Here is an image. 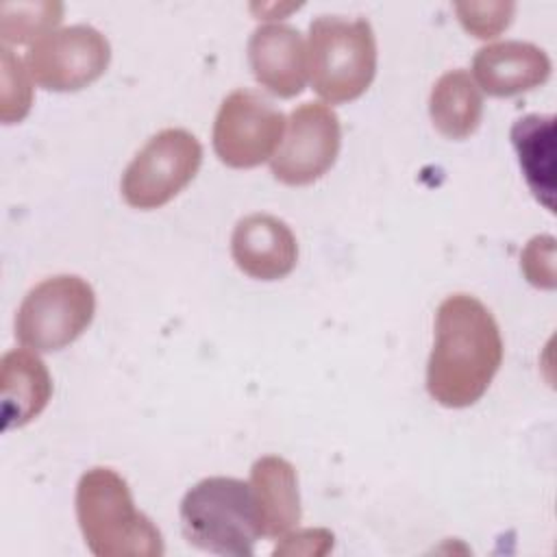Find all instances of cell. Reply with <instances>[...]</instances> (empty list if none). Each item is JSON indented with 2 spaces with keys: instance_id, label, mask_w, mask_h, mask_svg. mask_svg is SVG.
<instances>
[{
  "instance_id": "cell-1",
  "label": "cell",
  "mask_w": 557,
  "mask_h": 557,
  "mask_svg": "<svg viewBox=\"0 0 557 557\" xmlns=\"http://www.w3.org/2000/svg\"><path fill=\"white\" fill-rule=\"evenodd\" d=\"M503 361V337L492 311L470 294H450L435 313V344L426 389L450 409L474 405Z\"/></svg>"
},
{
  "instance_id": "cell-2",
  "label": "cell",
  "mask_w": 557,
  "mask_h": 557,
  "mask_svg": "<svg viewBox=\"0 0 557 557\" xmlns=\"http://www.w3.org/2000/svg\"><path fill=\"white\" fill-rule=\"evenodd\" d=\"M76 520L98 557H161L163 535L137 511L126 481L111 468L87 470L76 485Z\"/></svg>"
},
{
  "instance_id": "cell-3",
  "label": "cell",
  "mask_w": 557,
  "mask_h": 557,
  "mask_svg": "<svg viewBox=\"0 0 557 557\" xmlns=\"http://www.w3.org/2000/svg\"><path fill=\"white\" fill-rule=\"evenodd\" d=\"M185 540L207 553L250 557L261 537L259 509L250 483L233 476L198 481L181 500Z\"/></svg>"
},
{
  "instance_id": "cell-4",
  "label": "cell",
  "mask_w": 557,
  "mask_h": 557,
  "mask_svg": "<svg viewBox=\"0 0 557 557\" xmlns=\"http://www.w3.org/2000/svg\"><path fill=\"white\" fill-rule=\"evenodd\" d=\"M307 72L311 87L324 100L359 98L376 74V39L370 22L318 15L309 24Z\"/></svg>"
},
{
  "instance_id": "cell-5",
  "label": "cell",
  "mask_w": 557,
  "mask_h": 557,
  "mask_svg": "<svg viewBox=\"0 0 557 557\" xmlns=\"http://www.w3.org/2000/svg\"><path fill=\"white\" fill-rule=\"evenodd\" d=\"M96 294L76 274H57L37 283L15 313V337L35 352H54L72 344L94 320Z\"/></svg>"
},
{
  "instance_id": "cell-6",
  "label": "cell",
  "mask_w": 557,
  "mask_h": 557,
  "mask_svg": "<svg viewBox=\"0 0 557 557\" xmlns=\"http://www.w3.org/2000/svg\"><path fill=\"white\" fill-rule=\"evenodd\" d=\"M202 146L185 128H163L152 135L122 174V196L135 209H157L170 202L198 172Z\"/></svg>"
},
{
  "instance_id": "cell-7",
  "label": "cell",
  "mask_w": 557,
  "mask_h": 557,
  "mask_svg": "<svg viewBox=\"0 0 557 557\" xmlns=\"http://www.w3.org/2000/svg\"><path fill=\"white\" fill-rule=\"evenodd\" d=\"M285 115L259 91H231L213 122V150L228 168H255L272 159L281 146Z\"/></svg>"
},
{
  "instance_id": "cell-8",
  "label": "cell",
  "mask_w": 557,
  "mask_h": 557,
  "mask_svg": "<svg viewBox=\"0 0 557 557\" xmlns=\"http://www.w3.org/2000/svg\"><path fill=\"white\" fill-rule=\"evenodd\" d=\"M109 59L107 37L89 24H74L39 37L26 52V70L48 91H76L100 78Z\"/></svg>"
},
{
  "instance_id": "cell-9",
  "label": "cell",
  "mask_w": 557,
  "mask_h": 557,
  "mask_svg": "<svg viewBox=\"0 0 557 557\" xmlns=\"http://www.w3.org/2000/svg\"><path fill=\"white\" fill-rule=\"evenodd\" d=\"M342 146L337 113L324 102H302L289 113L270 168L285 185H309L331 170Z\"/></svg>"
},
{
  "instance_id": "cell-10",
  "label": "cell",
  "mask_w": 557,
  "mask_h": 557,
  "mask_svg": "<svg viewBox=\"0 0 557 557\" xmlns=\"http://www.w3.org/2000/svg\"><path fill=\"white\" fill-rule=\"evenodd\" d=\"M235 265L259 281L287 276L298 259V244L281 218L272 213H250L242 218L231 235Z\"/></svg>"
},
{
  "instance_id": "cell-11",
  "label": "cell",
  "mask_w": 557,
  "mask_h": 557,
  "mask_svg": "<svg viewBox=\"0 0 557 557\" xmlns=\"http://www.w3.org/2000/svg\"><path fill=\"white\" fill-rule=\"evenodd\" d=\"M248 63L261 87L278 98H294L307 83V46L298 28L270 22L248 39Z\"/></svg>"
},
{
  "instance_id": "cell-12",
  "label": "cell",
  "mask_w": 557,
  "mask_h": 557,
  "mask_svg": "<svg viewBox=\"0 0 557 557\" xmlns=\"http://www.w3.org/2000/svg\"><path fill=\"white\" fill-rule=\"evenodd\" d=\"M550 59L535 44L507 39L483 46L472 59V74L490 96L505 98L544 85L550 76Z\"/></svg>"
},
{
  "instance_id": "cell-13",
  "label": "cell",
  "mask_w": 557,
  "mask_h": 557,
  "mask_svg": "<svg viewBox=\"0 0 557 557\" xmlns=\"http://www.w3.org/2000/svg\"><path fill=\"white\" fill-rule=\"evenodd\" d=\"M2 429L11 431L35 420L52 396V379L46 363L26 348L4 352L0 361Z\"/></svg>"
},
{
  "instance_id": "cell-14",
  "label": "cell",
  "mask_w": 557,
  "mask_h": 557,
  "mask_svg": "<svg viewBox=\"0 0 557 557\" xmlns=\"http://www.w3.org/2000/svg\"><path fill=\"white\" fill-rule=\"evenodd\" d=\"M250 487L263 537H281L300 522L298 474L287 459L276 455L259 457L250 468Z\"/></svg>"
},
{
  "instance_id": "cell-15",
  "label": "cell",
  "mask_w": 557,
  "mask_h": 557,
  "mask_svg": "<svg viewBox=\"0 0 557 557\" xmlns=\"http://www.w3.org/2000/svg\"><path fill=\"white\" fill-rule=\"evenodd\" d=\"M511 144L527 185L548 209H555V115L529 113L513 122Z\"/></svg>"
},
{
  "instance_id": "cell-16",
  "label": "cell",
  "mask_w": 557,
  "mask_h": 557,
  "mask_svg": "<svg viewBox=\"0 0 557 557\" xmlns=\"http://www.w3.org/2000/svg\"><path fill=\"white\" fill-rule=\"evenodd\" d=\"M429 113L433 126L444 137H470L479 128L483 115V96L474 78L463 67L442 74L431 89Z\"/></svg>"
},
{
  "instance_id": "cell-17",
  "label": "cell",
  "mask_w": 557,
  "mask_h": 557,
  "mask_svg": "<svg viewBox=\"0 0 557 557\" xmlns=\"http://www.w3.org/2000/svg\"><path fill=\"white\" fill-rule=\"evenodd\" d=\"M63 20L61 2H7L0 9V37L4 44H28L50 33Z\"/></svg>"
},
{
  "instance_id": "cell-18",
  "label": "cell",
  "mask_w": 557,
  "mask_h": 557,
  "mask_svg": "<svg viewBox=\"0 0 557 557\" xmlns=\"http://www.w3.org/2000/svg\"><path fill=\"white\" fill-rule=\"evenodd\" d=\"M30 100L33 89L28 81V70L7 46H2V122H20L28 113Z\"/></svg>"
},
{
  "instance_id": "cell-19",
  "label": "cell",
  "mask_w": 557,
  "mask_h": 557,
  "mask_svg": "<svg viewBox=\"0 0 557 557\" xmlns=\"http://www.w3.org/2000/svg\"><path fill=\"white\" fill-rule=\"evenodd\" d=\"M459 22L468 33L479 39H492L500 35L516 11L513 2H459L455 4Z\"/></svg>"
},
{
  "instance_id": "cell-20",
  "label": "cell",
  "mask_w": 557,
  "mask_h": 557,
  "mask_svg": "<svg viewBox=\"0 0 557 557\" xmlns=\"http://www.w3.org/2000/svg\"><path fill=\"white\" fill-rule=\"evenodd\" d=\"M542 261H555V239L550 235L533 237L527 244L520 263H522V270H524V274H527L531 285L553 289L555 287V276L548 274L542 268Z\"/></svg>"
},
{
  "instance_id": "cell-21",
  "label": "cell",
  "mask_w": 557,
  "mask_h": 557,
  "mask_svg": "<svg viewBox=\"0 0 557 557\" xmlns=\"http://www.w3.org/2000/svg\"><path fill=\"white\" fill-rule=\"evenodd\" d=\"M333 546V533L326 529H302L296 533H285L283 544L276 546L274 555H324Z\"/></svg>"
}]
</instances>
